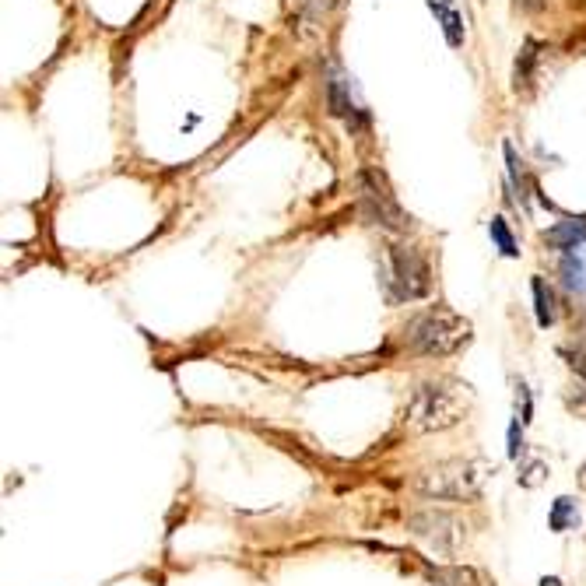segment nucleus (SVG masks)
Listing matches in <instances>:
<instances>
[{
    "label": "nucleus",
    "instance_id": "412c9836",
    "mask_svg": "<svg viewBox=\"0 0 586 586\" xmlns=\"http://www.w3.org/2000/svg\"><path fill=\"white\" fill-rule=\"evenodd\" d=\"M579 485L586 488V464H583V471H579Z\"/></svg>",
    "mask_w": 586,
    "mask_h": 586
},
{
    "label": "nucleus",
    "instance_id": "423d86ee",
    "mask_svg": "<svg viewBox=\"0 0 586 586\" xmlns=\"http://www.w3.org/2000/svg\"><path fill=\"white\" fill-rule=\"evenodd\" d=\"M411 530H415V537H422V541H429L436 551H450V548H457V544L464 541V527H460L457 516H450V513H436V509H429V513L411 516Z\"/></svg>",
    "mask_w": 586,
    "mask_h": 586
},
{
    "label": "nucleus",
    "instance_id": "f8f14e48",
    "mask_svg": "<svg viewBox=\"0 0 586 586\" xmlns=\"http://www.w3.org/2000/svg\"><path fill=\"white\" fill-rule=\"evenodd\" d=\"M534 64H537V43L534 39H527V43H523V53L516 57V71H513L516 92L530 85V78H534Z\"/></svg>",
    "mask_w": 586,
    "mask_h": 586
},
{
    "label": "nucleus",
    "instance_id": "1a4fd4ad",
    "mask_svg": "<svg viewBox=\"0 0 586 586\" xmlns=\"http://www.w3.org/2000/svg\"><path fill=\"white\" fill-rule=\"evenodd\" d=\"M548 243L572 250V246H586V218H569V222H558L548 232Z\"/></svg>",
    "mask_w": 586,
    "mask_h": 586
},
{
    "label": "nucleus",
    "instance_id": "ddd939ff",
    "mask_svg": "<svg viewBox=\"0 0 586 586\" xmlns=\"http://www.w3.org/2000/svg\"><path fill=\"white\" fill-rule=\"evenodd\" d=\"M327 99H330V113H334V116H348V120H351L355 106H351V95L344 92V78L330 74V81H327Z\"/></svg>",
    "mask_w": 586,
    "mask_h": 586
},
{
    "label": "nucleus",
    "instance_id": "7ed1b4c3",
    "mask_svg": "<svg viewBox=\"0 0 586 586\" xmlns=\"http://www.w3.org/2000/svg\"><path fill=\"white\" fill-rule=\"evenodd\" d=\"M488 478V464L481 460H446L439 467H429L418 474V492L439 502H471L481 495V485Z\"/></svg>",
    "mask_w": 586,
    "mask_h": 586
},
{
    "label": "nucleus",
    "instance_id": "20e7f679",
    "mask_svg": "<svg viewBox=\"0 0 586 586\" xmlns=\"http://www.w3.org/2000/svg\"><path fill=\"white\" fill-rule=\"evenodd\" d=\"M386 281L394 288V299H422L432 288L429 260L415 246H390V253H386Z\"/></svg>",
    "mask_w": 586,
    "mask_h": 586
},
{
    "label": "nucleus",
    "instance_id": "dca6fc26",
    "mask_svg": "<svg viewBox=\"0 0 586 586\" xmlns=\"http://www.w3.org/2000/svg\"><path fill=\"white\" fill-rule=\"evenodd\" d=\"M439 579H443V583H453V586H481V579H478V572H474V569L439 572Z\"/></svg>",
    "mask_w": 586,
    "mask_h": 586
},
{
    "label": "nucleus",
    "instance_id": "aec40b11",
    "mask_svg": "<svg viewBox=\"0 0 586 586\" xmlns=\"http://www.w3.org/2000/svg\"><path fill=\"white\" fill-rule=\"evenodd\" d=\"M541 586H562V579H558V576H544Z\"/></svg>",
    "mask_w": 586,
    "mask_h": 586
},
{
    "label": "nucleus",
    "instance_id": "f03ea898",
    "mask_svg": "<svg viewBox=\"0 0 586 586\" xmlns=\"http://www.w3.org/2000/svg\"><path fill=\"white\" fill-rule=\"evenodd\" d=\"M471 341V323L446 306H432L408 323V348L425 358L457 355Z\"/></svg>",
    "mask_w": 586,
    "mask_h": 586
},
{
    "label": "nucleus",
    "instance_id": "f3484780",
    "mask_svg": "<svg viewBox=\"0 0 586 586\" xmlns=\"http://www.w3.org/2000/svg\"><path fill=\"white\" fill-rule=\"evenodd\" d=\"M506 165H509V176H513V186L520 190V197H527V179H523V169H520V158H516L513 144H506Z\"/></svg>",
    "mask_w": 586,
    "mask_h": 586
},
{
    "label": "nucleus",
    "instance_id": "39448f33",
    "mask_svg": "<svg viewBox=\"0 0 586 586\" xmlns=\"http://www.w3.org/2000/svg\"><path fill=\"white\" fill-rule=\"evenodd\" d=\"M362 201H365V208H369L372 222L386 225V229L401 232V229H408V225H411L408 215H404V211L397 208L394 197L386 193L383 179H379L376 172H362Z\"/></svg>",
    "mask_w": 586,
    "mask_h": 586
},
{
    "label": "nucleus",
    "instance_id": "0eeeda50",
    "mask_svg": "<svg viewBox=\"0 0 586 586\" xmlns=\"http://www.w3.org/2000/svg\"><path fill=\"white\" fill-rule=\"evenodd\" d=\"M562 285L576 295H586V246H572V250L562 253Z\"/></svg>",
    "mask_w": 586,
    "mask_h": 586
},
{
    "label": "nucleus",
    "instance_id": "9d476101",
    "mask_svg": "<svg viewBox=\"0 0 586 586\" xmlns=\"http://www.w3.org/2000/svg\"><path fill=\"white\" fill-rule=\"evenodd\" d=\"M548 523L555 534H569V530L579 527V506L576 499H569V495H562V499H555V506H551L548 513Z\"/></svg>",
    "mask_w": 586,
    "mask_h": 586
},
{
    "label": "nucleus",
    "instance_id": "6ab92c4d",
    "mask_svg": "<svg viewBox=\"0 0 586 586\" xmlns=\"http://www.w3.org/2000/svg\"><path fill=\"white\" fill-rule=\"evenodd\" d=\"M569 365L579 372V376L586 379V351H572V355H569Z\"/></svg>",
    "mask_w": 586,
    "mask_h": 586
},
{
    "label": "nucleus",
    "instance_id": "a211bd4d",
    "mask_svg": "<svg viewBox=\"0 0 586 586\" xmlns=\"http://www.w3.org/2000/svg\"><path fill=\"white\" fill-rule=\"evenodd\" d=\"M544 474H548V467H544V464H530V467H527V471H523V474H520V485L534 488V485H537V481H541V478H544Z\"/></svg>",
    "mask_w": 586,
    "mask_h": 586
},
{
    "label": "nucleus",
    "instance_id": "f257e3e1",
    "mask_svg": "<svg viewBox=\"0 0 586 586\" xmlns=\"http://www.w3.org/2000/svg\"><path fill=\"white\" fill-rule=\"evenodd\" d=\"M467 411V386L457 379H429L411 394L408 418L422 432H443L464 418Z\"/></svg>",
    "mask_w": 586,
    "mask_h": 586
},
{
    "label": "nucleus",
    "instance_id": "2eb2a0df",
    "mask_svg": "<svg viewBox=\"0 0 586 586\" xmlns=\"http://www.w3.org/2000/svg\"><path fill=\"white\" fill-rule=\"evenodd\" d=\"M295 4H299V11L309 18V22H323L327 11L334 8V0H295Z\"/></svg>",
    "mask_w": 586,
    "mask_h": 586
},
{
    "label": "nucleus",
    "instance_id": "4468645a",
    "mask_svg": "<svg viewBox=\"0 0 586 586\" xmlns=\"http://www.w3.org/2000/svg\"><path fill=\"white\" fill-rule=\"evenodd\" d=\"M488 232H492V239H495V246H499V253L502 257H516V239H513V232L506 229V218H492V225H488Z\"/></svg>",
    "mask_w": 586,
    "mask_h": 586
},
{
    "label": "nucleus",
    "instance_id": "9b49d317",
    "mask_svg": "<svg viewBox=\"0 0 586 586\" xmlns=\"http://www.w3.org/2000/svg\"><path fill=\"white\" fill-rule=\"evenodd\" d=\"M534 309H537V323L541 327H551L555 323V295H551V288L544 285V278H534Z\"/></svg>",
    "mask_w": 586,
    "mask_h": 586
},
{
    "label": "nucleus",
    "instance_id": "6e6552de",
    "mask_svg": "<svg viewBox=\"0 0 586 586\" xmlns=\"http://www.w3.org/2000/svg\"><path fill=\"white\" fill-rule=\"evenodd\" d=\"M432 15H436V22L443 25L446 32V43L457 50V46H464V18L457 15V8H453V0H429Z\"/></svg>",
    "mask_w": 586,
    "mask_h": 586
}]
</instances>
